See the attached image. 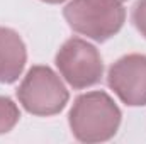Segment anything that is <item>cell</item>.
Here are the masks:
<instances>
[{
    "mask_svg": "<svg viewBox=\"0 0 146 144\" xmlns=\"http://www.w3.org/2000/svg\"><path fill=\"white\" fill-rule=\"evenodd\" d=\"M56 66L73 88L95 85L104 70L102 58L95 46L80 37H72L61 46L56 54Z\"/></svg>",
    "mask_w": 146,
    "mask_h": 144,
    "instance_id": "277c9868",
    "label": "cell"
},
{
    "mask_svg": "<svg viewBox=\"0 0 146 144\" xmlns=\"http://www.w3.org/2000/svg\"><path fill=\"white\" fill-rule=\"evenodd\" d=\"M133 22L138 31L146 37V0H138L133 10Z\"/></svg>",
    "mask_w": 146,
    "mask_h": 144,
    "instance_id": "ba28073f",
    "label": "cell"
},
{
    "mask_svg": "<svg viewBox=\"0 0 146 144\" xmlns=\"http://www.w3.org/2000/svg\"><path fill=\"white\" fill-rule=\"evenodd\" d=\"M19 117L21 114L17 105L7 97H0V134L12 131L14 126L19 122Z\"/></svg>",
    "mask_w": 146,
    "mask_h": 144,
    "instance_id": "52a82bcc",
    "label": "cell"
},
{
    "mask_svg": "<svg viewBox=\"0 0 146 144\" xmlns=\"http://www.w3.org/2000/svg\"><path fill=\"white\" fill-rule=\"evenodd\" d=\"M119 2H126V0H119Z\"/></svg>",
    "mask_w": 146,
    "mask_h": 144,
    "instance_id": "30bf717a",
    "label": "cell"
},
{
    "mask_svg": "<svg viewBox=\"0 0 146 144\" xmlns=\"http://www.w3.org/2000/svg\"><path fill=\"white\" fill-rule=\"evenodd\" d=\"M107 81L124 104L131 107L146 105V56H122L110 66Z\"/></svg>",
    "mask_w": 146,
    "mask_h": 144,
    "instance_id": "5b68a950",
    "label": "cell"
},
{
    "mask_svg": "<svg viewBox=\"0 0 146 144\" xmlns=\"http://www.w3.org/2000/svg\"><path fill=\"white\" fill-rule=\"evenodd\" d=\"M24 108L34 115H54L68 102V90L48 66H33L17 90Z\"/></svg>",
    "mask_w": 146,
    "mask_h": 144,
    "instance_id": "3957f363",
    "label": "cell"
},
{
    "mask_svg": "<svg viewBox=\"0 0 146 144\" xmlns=\"http://www.w3.org/2000/svg\"><path fill=\"white\" fill-rule=\"evenodd\" d=\"M121 124V110L104 92L80 95L70 110V127L82 143H100L110 139Z\"/></svg>",
    "mask_w": 146,
    "mask_h": 144,
    "instance_id": "6da1fadb",
    "label": "cell"
},
{
    "mask_svg": "<svg viewBox=\"0 0 146 144\" xmlns=\"http://www.w3.org/2000/svg\"><path fill=\"white\" fill-rule=\"evenodd\" d=\"M27 53L21 36L0 27V83H14L26 66Z\"/></svg>",
    "mask_w": 146,
    "mask_h": 144,
    "instance_id": "8992f818",
    "label": "cell"
},
{
    "mask_svg": "<svg viewBox=\"0 0 146 144\" xmlns=\"http://www.w3.org/2000/svg\"><path fill=\"white\" fill-rule=\"evenodd\" d=\"M42 2H48V3H60V2H63V0H42Z\"/></svg>",
    "mask_w": 146,
    "mask_h": 144,
    "instance_id": "9c48e42d",
    "label": "cell"
},
{
    "mask_svg": "<svg viewBox=\"0 0 146 144\" xmlns=\"http://www.w3.org/2000/svg\"><path fill=\"white\" fill-rule=\"evenodd\" d=\"M63 14L75 32L99 42L115 36L126 19V10L119 0H73Z\"/></svg>",
    "mask_w": 146,
    "mask_h": 144,
    "instance_id": "7a4b0ae2",
    "label": "cell"
}]
</instances>
